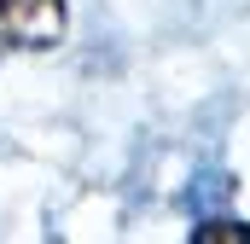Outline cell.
I'll use <instances>...</instances> for the list:
<instances>
[{
    "label": "cell",
    "instance_id": "obj_1",
    "mask_svg": "<svg viewBox=\"0 0 250 244\" xmlns=\"http://www.w3.org/2000/svg\"><path fill=\"white\" fill-rule=\"evenodd\" d=\"M64 18H70L64 0H0V47H23V53L59 47Z\"/></svg>",
    "mask_w": 250,
    "mask_h": 244
},
{
    "label": "cell",
    "instance_id": "obj_2",
    "mask_svg": "<svg viewBox=\"0 0 250 244\" xmlns=\"http://www.w3.org/2000/svg\"><path fill=\"white\" fill-rule=\"evenodd\" d=\"M192 239L198 244H250V227H239V221H209V227H198Z\"/></svg>",
    "mask_w": 250,
    "mask_h": 244
}]
</instances>
